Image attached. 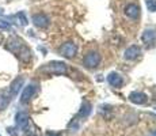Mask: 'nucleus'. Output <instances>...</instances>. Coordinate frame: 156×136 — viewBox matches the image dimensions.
Returning a JSON list of instances; mask_svg holds the SVG:
<instances>
[{
	"mask_svg": "<svg viewBox=\"0 0 156 136\" xmlns=\"http://www.w3.org/2000/svg\"><path fill=\"white\" fill-rule=\"evenodd\" d=\"M5 48H7V50H10L11 53H14L15 56L23 63H27L30 60V57H31L30 49L26 46L25 42L20 40L19 37H15V35L10 37V40L5 44Z\"/></svg>",
	"mask_w": 156,
	"mask_h": 136,
	"instance_id": "f257e3e1",
	"label": "nucleus"
},
{
	"mask_svg": "<svg viewBox=\"0 0 156 136\" xmlns=\"http://www.w3.org/2000/svg\"><path fill=\"white\" fill-rule=\"evenodd\" d=\"M41 72H48V74H56V75H65L67 74V64L61 61H50L40 68Z\"/></svg>",
	"mask_w": 156,
	"mask_h": 136,
	"instance_id": "f03ea898",
	"label": "nucleus"
},
{
	"mask_svg": "<svg viewBox=\"0 0 156 136\" xmlns=\"http://www.w3.org/2000/svg\"><path fill=\"white\" fill-rule=\"evenodd\" d=\"M99 63H101V54H98L97 52H90L83 59V64L87 68H97L99 65Z\"/></svg>",
	"mask_w": 156,
	"mask_h": 136,
	"instance_id": "7ed1b4c3",
	"label": "nucleus"
},
{
	"mask_svg": "<svg viewBox=\"0 0 156 136\" xmlns=\"http://www.w3.org/2000/svg\"><path fill=\"white\" fill-rule=\"evenodd\" d=\"M35 93H37V84L30 83L29 86H26L25 90H23L22 97H20V102H22V104H26V102H29L30 99H31L35 95Z\"/></svg>",
	"mask_w": 156,
	"mask_h": 136,
	"instance_id": "20e7f679",
	"label": "nucleus"
},
{
	"mask_svg": "<svg viewBox=\"0 0 156 136\" xmlns=\"http://www.w3.org/2000/svg\"><path fill=\"white\" fill-rule=\"evenodd\" d=\"M76 52H77V48L73 42H65V44L60 48V53H61L64 57H67V59L73 57L75 54H76Z\"/></svg>",
	"mask_w": 156,
	"mask_h": 136,
	"instance_id": "39448f33",
	"label": "nucleus"
},
{
	"mask_svg": "<svg viewBox=\"0 0 156 136\" xmlns=\"http://www.w3.org/2000/svg\"><path fill=\"white\" fill-rule=\"evenodd\" d=\"M30 123V117L27 113H25V112H18L16 116H15V124H16V127L19 129H25L26 127L29 125Z\"/></svg>",
	"mask_w": 156,
	"mask_h": 136,
	"instance_id": "423d86ee",
	"label": "nucleus"
},
{
	"mask_svg": "<svg viewBox=\"0 0 156 136\" xmlns=\"http://www.w3.org/2000/svg\"><path fill=\"white\" fill-rule=\"evenodd\" d=\"M143 41L147 46H155L156 45V30L155 29H147L143 33Z\"/></svg>",
	"mask_w": 156,
	"mask_h": 136,
	"instance_id": "0eeeda50",
	"label": "nucleus"
},
{
	"mask_svg": "<svg viewBox=\"0 0 156 136\" xmlns=\"http://www.w3.org/2000/svg\"><path fill=\"white\" fill-rule=\"evenodd\" d=\"M49 18H48V15L45 14H35L33 15V23H34L37 27H40V29H45V27L49 26Z\"/></svg>",
	"mask_w": 156,
	"mask_h": 136,
	"instance_id": "6e6552de",
	"label": "nucleus"
},
{
	"mask_svg": "<svg viewBox=\"0 0 156 136\" xmlns=\"http://www.w3.org/2000/svg\"><path fill=\"white\" fill-rule=\"evenodd\" d=\"M140 53H141V49H140L137 45H132V46H129L128 49L125 50L124 57L126 60H134L140 56Z\"/></svg>",
	"mask_w": 156,
	"mask_h": 136,
	"instance_id": "1a4fd4ad",
	"label": "nucleus"
},
{
	"mask_svg": "<svg viewBox=\"0 0 156 136\" xmlns=\"http://www.w3.org/2000/svg\"><path fill=\"white\" fill-rule=\"evenodd\" d=\"M23 83H25V79H23L22 76L16 78L12 83H11V87H10V95L11 97H15L18 94V93L20 91V89L23 87Z\"/></svg>",
	"mask_w": 156,
	"mask_h": 136,
	"instance_id": "9d476101",
	"label": "nucleus"
},
{
	"mask_svg": "<svg viewBox=\"0 0 156 136\" xmlns=\"http://www.w3.org/2000/svg\"><path fill=\"white\" fill-rule=\"evenodd\" d=\"M129 101L133 102V104H137V105H143V104H145V101H147V95L140 91H133L129 94Z\"/></svg>",
	"mask_w": 156,
	"mask_h": 136,
	"instance_id": "9b49d317",
	"label": "nucleus"
},
{
	"mask_svg": "<svg viewBox=\"0 0 156 136\" xmlns=\"http://www.w3.org/2000/svg\"><path fill=\"white\" fill-rule=\"evenodd\" d=\"M107 82H109L113 87H121L122 84H124L122 76L119 74H117V72H110L109 76H107Z\"/></svg>",
	"mask_w": 156,
	"mask_h": 136,
	"instance_id": "f8f14e48",
	"label": "nucleus"
},
{
	"mask_svg": "<svg viewBox=\"0 0 156 136\" xmlns=\"http://www.w3.org/2000/svg\"><path fill=\"white\" fill-rule=\"evenodd\" d=\"M125 14L132 19H136L140 15V7L137 4H128L126 8H125Z\"/></svg>",
	"mask_w": 156,
	"mask_h": 136,
	"instance_id": "ddd939ff",
	"label": "nucleus"
},
{
	"mask_svg": "<svg viewBox=\"0 0 156 136\" xmlns=\"http://www.w3.org/2000/svg\"><path fill=\"white\" fill-rule=\"evenodd\" d=\"M91 104L90 102L84 101L82 104V108H80V112L79 114H77V117H80V119H87V117L90 116V113H91Z\"/></svg>",
	"mask_w": 156,
	"mask_h": 136,
	"instance_id": "4468645a",
	"label": "nucleus"
},
{
	"mask_svg": "<svg viewBox=\"0 0 156 136\" xmlns=\"http://www.w3.org/2000/svg\"><path fill=\"white\" fill-rule=\"evenodd\" d=\"M10 94H7L5 91H0V110H4L5 108L10 105Z\"/></svg>",
	"mask_w": 156,
	"mask_h": 136,
	"instance_id": "2eb2a0df",
	"label": "nucleus"
},
{
	"mask_svg": "<svg viewBox=\"0 0 156 136\" xmlns=\"http://www.w3.org/2000/svg\"><path fill=\"white\" fill-rule=\"evenodd\" d=\"M15 19H16L18 20V22H19V25L20 26H26V25H27V18H26V14L25 13H23V11H20V13H18L16 15H15Z\"/></svg>",
	"mask_w": 156,
	"mask_h": 136,
	"instance_id": "dca6fc26",
	"label": "nucleus"
},
{
	"mask_svg": "<svg viewBox=\"0 0 156 136\" xmlns=\"http://www.w3.org/2000/svg\"><path fill=\"white\" fill-rule=\"evenodd\" d=\"M147 8L151 13H155L156 11V0H147Z\"/></svg>",
	"mask_w": 156,
	"mask_h": 136,
	"instance_id": "f3484780",
	"label": "nucleus"
},
{
	"mask_svg": "<svg viewBox=\"0 0 156 136\" xmlns=\"http://www.w3.org/2000/svg\"><path fill=\"white\" fill-rule=\"evenodd\" d=\"M7 131H8V134H10L11 136H18V132H16V129L12 128V127H10V128H7Z\"/></svg>",
	"mask_w": 156,
	"mask_h": 136,
	"instance_id": "a211bd4d",
	"label": "nucleus"
},
{
	"mask_svg": "<svg viewBox=\"0 0 156 136\" xmlns=\"http://www.w3.org/2000/svg\"><path fill=\"white\" fill-rule=\"evenodd\" d=\"M46 136H61L60 134H56V132H48Z\"/></svg>",
	"mask_w": 156,
	"mask_h": 136,
	"instance_id": "6ab92c4d",
	"label": "nucleus"
},
{
	"mask_svg": "<svg viewBox=\"0 0 156 136\" xmlns=\"http://www.w3.org/2000/svg\"><path fill=\"white\" fill-rule=\"evenodd\" d=\"M3 41H4V35L0 33V44H3Z\"/></svg>",
	"mask_w": 156,
	"mask_h": 136,
	"instance_id": "aec40b11",
	"label": "nucleus"
},
{
	"mask_svg": "<svg viewBox=\"0 0 156 136\" xmlns=\"http://www.w3.org/2000/svg\"><path fill=\"white\" fill-rule=\"evenodd\" d=\"M151 136H156V131H154V132H152V134H151Z\"/></svg>",
	"mask_w": 156,
	"mask_h": 136,
	"instance_id": "412c9836",
	"label": "nucleus"
},
{
	"mask_svg": "<svg viewBox=\"0 0 156 136\" xmlns=\"http://www.w3.org/2000/svg\"><path fill=\"white\" fill-rule=\"evenodd\" d=\"M3 14V8H0V15H2Z\"/></svg>",
	"mask_w": 156,
	"mask_h": 136,
	"instance_id": "4be33fe9",
	"label": "nucleus"
},
{
	"mask_svg": "<svg viewBox=\"0 0 156 136\" xmlns=\"http://www.w3.org/2000/svg\"><path fill=\"white\" fill-rule=\"evenodd\" d=\"M0 136H2V135H0Z\"/></svg>",
	"mask_w": 156,
	"mask_h": 136,
	"instance_id": "5701e85b",
	"label": "nucleus"
}]
</instances>
